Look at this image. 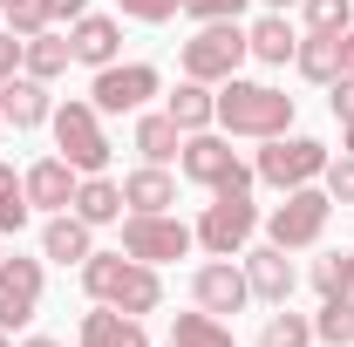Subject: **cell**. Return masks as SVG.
<instances>
[{"label": "cell", "mask_w": 354, "mask_h": 347, "mask_svg": "<svg viewBox=\"0 0 354 347\" xmlns=\"http://www.w3.org/2000/svg\"><path fill=\"white\" fill-rule=\"evenodd\" d=\"M164 116H171L184 136H191V130H218V88L184 75V82H177V95H164Z\"/></svg>", "instance_id": "ac0fdd59"}, {"label": "cell", "mask_w": 354, "mask_h": 347, "mask_svg": "<svg viewBox=\"0 0 354 347\" xmlns=\"http://www.w3.org/2000/svg\"><path fill=\"white\" fill-rule=\"evenodd\" d=\"M48 7H55V21H82L88 14V0H48Z\"/></svg>", "instance_id": "74e56055"}, {"label": "cell", "mask_w": 354, "mask_h": 347, "mask_svg": "<svg viewBox=\"0 0 354 347\" xmlns=\"http://www.w3.org/2000/svg\"><path fill=\"white\" fill-rule=\"evenodd\" d=\"M341 150H348V157H354V123H341Z\"/></svg>", "instance_id": "b9f144b4"}, {"label": "cell", "mask_w": 354, "mask_h": 347, "mask_svg": "<svg viewBox=\"0 0 354 347\" xmlns=\"http://www.w3.org/2000/svg\"><path fill=\"white\" fill-rule=\"evenodd\" d=\"M0 259H7V238H0Z\"/></svg>", "instance_id": "ee69618b"}, {"label": "cell", "mask_w": 354, "mask_h": 347, "mask_svg": "<svg viewBox=\"0 0 354 347\" xmlns=\"http://www.w3.org/2000/svg\"><path fill=\"white\" fill-rule=\"evenodd\" d=\"M177 171L191 177V184H205V191H252V184H259L252 164L232 150V136H225V130H191V136H184V150H177Z\"/></svg>", "instance_id": "3957f363"}, {"label": "cell", "mask_w": 354, "mask_h": 347, "mask_svg": "<svg viewBox=\"0 0 354 347\" xmlns=\"http://www.w3.org/2000/svg\"><path fill=\"white\" fill-rule=\"evenodd\" d=\"M191 300L205 306V313H245V300H252V286H245V265L232 259H205L198 272H191Z\"/></svg>", "instance_id": "4fadbf2b"}, {"label": "cell", "mask_w": 354, "mask_h": 347, "mask_svg": "<svg viewBox=\"0 0 354 347\" xmlns=\"http://www.w3.org/2000/svg\"><path fill=\"white\" fill-rule=\"evenodd\" d=\"M245 259V286H252V300H266V306H286L293 300V286H300V272H293V259H286V245H245L239 252Z\"/></svg>", "instance_id": "7c38bea8"}, {"label": "cell", "mask_w": 354, "mask_h": 347, "mask_svg": "<svg viewBox=\"0 0 354 347\" xmlns=\"http://www.w3.org/2000/svg\"><path fill=\"white\" fill-rule=\"evenodd\" d=\"M0 14H7V28H14L21 41H28V35H41V28H55V7H48V0H7Z\"/></svg>", "instance_id": "1f68e13d"}, {"label": "cell", "mask_w": 354, "mask_h": 347, "mask_svg": "<svg viewBox=\"0 0 354 347\" xmlns=\"http://www.w3.org/2000/svg\"><path fill=\"white\" fill-rule=\"evenodd\" d=\"M0 116H7V130H41L48 116H55L48 82H35V75H7V82H0Z\"/></svg>", "instance_id": "e0dca14e"}, {"label": "cell", "mask_w": 354, "mask_h": 347, "mask_svg": "<svg viewBox=\"0 0 354 347\" xmlns=\"http://www.w3.org/2000/svg\"><path fill=\"white\" fill-rule=\"evenodd\" d=\"M259 347H313V320L293 313V306H279V313L259 327Z\"/></svg>", "instance_id": "f1b7e54d"}, {"label": "cell", "mask_w": 354, "mask_h": 347, "mask_svg": "<svg viewBox=\"0 0 354 347\" xmlns=\"http://www.w3.org/2000/svg\"><path fill=\"white\" fill-rule=\"evenodd\" d=\"M327 109H334L341 123H354V75H341V82H334V95H327Z\"/></svg>", "instance_id": "8d00e7d4"}, {"label": "cell", "mask_w": 354, "mask_h": 347, "mask_svg": "<svg viewBox=\"0 0 354 347\" xmlns=\"http://www.w3.org/2000/svg\"><path fill=\"white\" fill-rule=\"evenodd\" d=\"M218 130L225 136H245V143L286 136V130H293V95L272 88V82H245V75H232V82H218Z\"/></svg>", "instance_id": "7a4b0ae2"}, {"label": "cell", "mask_w": 354, "mask_h": 347, "mask_svg": "<svg viewBox=\"0 0 354 347\" xmlns=\"http://www.w3.org/2000/svg\"><path fill=\"white\" fill-rule=\"evenodd\" d=\"M252 48H245V28L239 21H198V35L177 48V68L191 75V82H232L239 75V62H245Z\"/></svg>", "instance_id": "277c9868"}, {"label": "cell", "mask_w": 354, "mask_h": 347, "mask_svg": "<svg viewBox=\"0 0 354 347\" xmlns=\"http://www.w3.org/2000/svg\"><path fill=\"white\" fill-rule=\"evenodd\" d=\"M68 62H75V48H68V35H55V28H41V35L21 41V75H35V82L68 75Z\"/></svg>", "instance_id": "cb8c5ba5"}, {"label": "cell", "mask_w": 354, "mask_h": 347, "mask_svg": "<svg viewBox=\"0 0 354 347\" xmlns=\"http://www.w3.org/2000/svg\"><path fill=\"white\" fill-rule=\"evenodd\" d=\"M88 252H95V225H82L75 212H55L41 225V259L48 265H75V272H82Z\"/></svg>", "instance_id": "2e32d148"}, {"label": "cell", "mask_w": 354, "mask_h": 347, "mask_svg": "<svg viewBox=\"0 0 354 347\" xmlns=\"http://www.w3.org/2000/svg\"><path fill=\"white\" fill-rule=\"evenodd\" d=\"M245 7H252V0H184V14H191V21H239Z\"/></svg>", "instance_id": "e575fe53"}, {"label": "cell", "mask_w": 354, "mask_h": 347, "mask_svg": "<svg viewBox=\"0 0 354 347\" xmlns=\"http://www.w3.org/2000/svg\"><path fill=\"white\" fill-rule=\"evenodd\" d=\"M0 136H7V116H0Z\"/></svg>", "instance_id": "f6af8a7d"}, {"label": "cell", "mask_w": 354, "mask_h": 347, "mask_svg": "<svg viewBox=\"0 0 354 347\" xmlns=\"http://www.w3.org/2000/svg\"><path fill=\"white\" fill-rule=\"evenodd\" d=\"M82 347H150V334H143V320H136V313L88 306V313H82Z\"/></svg>", "instance_id": "ffe728a7"}, {"label": "cell", "mask_w": 354, "mask_h": 347, "mask_svg": "<svg viewBox=\"0 0 354 347\" xmlns=\"http://www.w3.org/2000/svg\"><path fill=\"white\" fill-rule=\"evenodd\" d=\"M171 347H239L232 341V327H225L218 313H171Z\"/></svg>", "instance_id": "484cf974"}, {"label": "cell", "mask_w": 354, "mask_h": 347, "mask_svg": "<svg viewBox=\"0 0 354 347\" xmlns=\"http://www.w3.org/2000/svg\"><path fill=\"white\" fill-rule=\"evenodd\" d=\"M82 293L95 306H116V313H157L164 306V279H157V265L130 259V252H88L82 259Z\"/></svg>", "instance_id": "6da1fadb"}, {"label": "cell", "mask_w": 354, "mask_h": 347, "mask_svg": "<svg viewBox=\"0 0 354 347\" xmlns=\"http://www.w3.org/2000/svg\"><path fill=\"white\" fill-rule=\"evenodd\" d=\"M116 14L123 21H143V28H164V21L184 14V0H116Z\"/></svg>", "instance_id": "d6a6232c"}, {"label": "cell", "mask_w": 354, "mask_h": 347, "mask_svg": "<svg viewBox=\"0 0 354 347\" xmlns=\"http://www.w3.org/2000/svg\"><path fill=\"white\" fill-rule=\"evenodd\" d=\"M313 341H327V347H354V300H320Z\"/></svg>", "instance_id": "4dcf8cb0"}, {"label": "cell", "mask_w": 354, "mask_h": 347, "mask_svg": "<svg viewBox=\"0 0 354 347\" xmlns=\"http://www.w3.org/2000/svg\"><path fill=\"white\" fill-rule=\"evenodd\" d=\"M7 75H21V35L14 28H0V82Z\"/></svg>", "instance_id": "d590c367"}, {"label": "cell", "mask_w": 354, "mask_h": 347, "mask_svg": "<svg viewBox=\"0 0 354 347\" xmlns=\"http://www.w3.org/2000/svg\"><path fill=\"white\" fill-rule=\"evenodd\" d=\"M320 191L334 198V205H354V157H327V171H320Z\"/></svg>", "instance_id": "836d02e7"}, {"label": "cell", "mask_w": 354, "mask_h": 347, "mask_svg": "<svg viewBox=\"0 0 354 347\" xmlns=\"http://www.w3.org/2000/svg\"><path fill=\"white\" fill-rule=\"evenodd\" d=\"M68 212L82 218V225H123V212H130V205H123V184H116V177L95 171V177H82V184H75V205H68Z\"/></svg>", "instance_id": "d6986e66"}, {"label": "cell", "mask_w": 354, "mask_h": 347, "mask_svg": "<svg viewBox=\"0 0 354 347\" xmlns=\"http://www.w3.org/2000/svg\"><path fill=\"white\" fill-rule=\"evenodd\" d=\"M191 232H198V245H205L212 259H239V252L252 245V232H259L252 191H212V205H205V218H198Z\"/></svg>", "instance_id": "52a82bcc"}, {"label": "cell", "mask_w": 354, "mask_h": 347, "mask_svg": "<svg viewBox=\"0 0 354 347\" xmlns=\"http://www.w3.org/2000/svg\"><path fill=\"white\" fill-rule=\"evenodd\" d=\"M0 347H14V341H7V327H0Z\"/></svg>", "instance_id": "7bdbcfd3"}, {"label": "cell", "mask_w": 354, "mask_h": 347, "mask_svg": "<svg viewBox=\"0 0 354 347\" xmlns=\"http://www.w3.org/2000/svg\"><path fill=\"white\" fill-rule=\"evenodd\" d=\"M14 347H62V341H48V334H28V341H14Z\"/></svg>", "instance_id": "ab89813d"}, {"label": "cell", "mask_w": 354, "mask_h": 347, "mask_svg": "<svg viewBox=\"0 0 354 347\" xmlns=\"http://www.w3.org/2000/svg\"><path fill=\"white\" fill-rule=\"evenodd\" d=\"M307 35H348L354 28V0H300Z\"/></svg>", "instance_id": "f546056e"}, {"label": "cell", "mask_w": 354, "mask_h": 347, "mask_svg": "<svg viewBox=\"0 0 354 347\" xmlns=\"http://www.w3.org/2000/svg\"><path fill=\"white\" fill-rule=\"evenodd\" d=\"M293 68H300L307 82L334 88V82H341V35H300V48H293Z\"/></svg>", "instance_id": "d4e9b609"}, {"label": "cell", "mask_w": 354, "mask_h": 347, "mask_svg": "<svg viewBox=\"0 0 354 347\" xmlns=\"http://www.w3.org/2000/svg\"><path fill=\"white\" fill-rule=\"evenodd\" d=\"M130 150L143 164H171L177 150H184V130H177L164 109H136V130H130Z\"/></svg>", "instance_id": "44dd1931"}, {"label": "cell", "mask_w": 354, "mask_h": 347, "mask_svg": "<svg viewBox=\"0 0 354 347\" xmlns=\"http://www.w3.org/2000/svg\"><path fill=\"white\" fill-rule=\"evenodd\" d=\"M327 171V143H313V136H266L259 157H252V177H259L266 191H300V184H320Z\"/></svg>", "instance_id": "8992f818"}, {"label": "cell", "mask_w": 354, "mask_h": 347, "mask_svg": "<svg viewBox=\"0 0 354 347\" xmlns=\"http://www.w3.org/2000/svg\"><path fill=\"white\" fill-rule=\"evenodd\" d=\"M341 75H354V28L341 35Z\"/></svg>", "instance_id": "f35d334b"}, {"label": "cell", "mask_w": 354, "mask_h": 347, "mask_svg": "<svg viewBox=\"0 0 354 347\" xmlns=\"http://www.w3.org/2000/svg\"><path fill=\"white\" fill-rule=\"evenodd\" d=\"M0 7H7V0H0Z\"/></svg>", "instance_id": "bcb514c9"}, {"label": "cell", "mask_w": 354, "mask_h": 347, "mask_svg": "<svg viewBox=\"0 0 354 347\" xmlns=\"http://www.w3.org/2000/svg\"><path fill=\"white\" fill-rule=\"evenodd\" d=\"M313 293L320 300H354V252H320L313 259Z\"/></svg>", "instance_id": "83f0119b"}, {"label": "cell", "mask_w": 354, "mask_h": 347, "mask_svg": "<svg viewBox=\"0 0 354 347\" xmlns=\"http://www.w3.org/2000/svg\"><path fill=\"white\" fill-rule=\"evenodd\" d=\"M327 218H334V198H327L320 184L279 191V205L266 212V238H272V245H286V252H307V245H320Z\"/></svg>", "instance_id": "ba28073f"}, {"label": "cell", "mask_w": 354, "mask_h": 347, "mask_svg": "<svg viewBox=\"0 0 354 347\" xmlns=\"http://www.w3.org/2000/svg\"><path fill=\"white\" fill-rule=\"evenodd\" d=\"M68 48H75L82 68L123 62V14H82V21H68Z\"/></svg>", "instance_id": "9a60e30c"}, {"label": "cell", "mask_w": 354, "mask_h": 347, "mask_svg": "<svg viewBox=\"0 0 354 347\" xmlns=\"http://www.w3.org/2000/svg\"><path fill=\"white\" fill-rule=\"evenodd\" d=\"M48 130H55V157H68L82 177L109 171L116 143H109V130H102V109H95V102H62V109L48 116Z\"/></svg>", "instance_id": "5b68a950"}, {"label": "cell", "mask_w": 354, "mask_h": 347, "mask_svg": "<svg viewBox=\"0 0 354 347\" xmlns=\"http://www.w3.org/2000/svg\"><path fill=\"white\" fill-rule=\"evenodd\" d=\"M41 286H48V265L41 259H21V252L0 259V327H7V334L28 327V320L41 313Z\"/></svg>", "instance_id": "8fae6325"}, {"label": "cell", "mask_w": 354, "mask_h": 347, "mask_svg": "<svg viewBox=\"0 0 354 347\" xmlns=\"http://www.w3.org/2000/svg\"><path fill=\"white\" fill-rule=\"evenodd\" d=\"M245 48H252V62H266V68H286L293 48H300V35H293L286 14H259V21L245 28Z\"/></svg>", "instance_id": "603a6c76"}, {"label": "cell", "mask_w": 354, "mask_h": 347, "mask_svg": "<svg viewBox=\"0 0 354 347\" xmlns=\"http://www.w3.org/2000/svg\"><path fill=\"white\" fill-rule=\"evenodd\" d=\"M191 245H198V232L177 212H123V252H130V259L164 265V259H184Z\"/></svg>", "instance_id": "9c48e42d"}, {"label": "cell", "mask_w": 354, "mask_h": 347, "mask_svg": "<svg viewBox=\"0 0 354 347\" xmlns=\"http://www.w3.org/2000/svg\"><path fill=\"white\" fill-rule=\"evenodd\" d=\"M123 205L130 212H177V177L164 164H136L123 177Z\"/></svg>", "instance_id": "7402d4cb"}, {"label": "cell", "mask_w": 354, "mask_h": 347, "mask_svg": "<svg viewBox=\"0 0 354 347\" xmlns=\"http://www.w3.org/2000/svg\"><path fill=\"white\" fill-rule=\"evenodd\" d=\"M21 184H28V205L55 218V212H68V205H75V184H82V171H75L68 157H35V164L21 171Z\"/></svg>", "instance_id": "5bb4252c"}, {"label": "cell", "mask_w": 354, "mask_h": 347, "mask_svg": "<svg viewBox=\"0 0 354 347\" xmlns=\"http://www.w3.org/2000/svg\"><path fill=\"white\" fill-rule=\"evenodd\" d=\"M28 218H35L28 184H21V171H14V164H0V238H21V232H28Z\"/></svg>", "instance_id": "4316f807"}, {"label": "cell", "mask_w": 354, "mask_h": 347, "mask_svg": "<svg viewBox=\"0 0 354 347\" xmlns=\"http://www.w3.org/2000/svg\"><path fill=\"white\" fill-rule=\"evenodd\" d=\"M157 88H164V75H157L150 62H109V68H95L88 102H95L102 116H136V109H143Z\"/></svg>", "instance_id": "30bf717a"}, {"label": "cell", "mask_w": 354, "mask_h": 347, "mask_svg": "<svg viewBox=\"0 0 354 347\" xmlns=\"http://www.w3.org/2000/svg\"><path fill=\"white\" fill-rule=\"evenodd\" d=\"M266 14H286V7H300V0H259Z\"/></svg>", "instance_id": "60d3db41"}]
</instances>
